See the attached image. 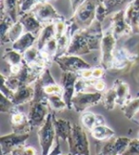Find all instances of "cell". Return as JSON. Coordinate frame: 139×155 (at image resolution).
Here are the masks:
<instances>
[{
  "instance_id": "f35d334b",
  "label": "cell",
  "mask_w": 139,
  "mask_h": 155,
  "mask_svg": "<svg viewBox=\"0 0 139 155\" xmlns=\"http://www.w3.org/2000/svg\"><path fill=\"white\" fill-rule=\"evenodd\" d=\"M54 27H55V38H60L66 32V28H67V20L59 19L54 22Z\"/></svg>"
},
{
  "instance_id": "d6986e66",
  "label": "cell",
  "mask_w": 139,
  "mask_h": 155,
  "mask_svg": "<svg viewBox=\"0 0 139 155\" xmlns=\"http://www.w3.org/2000/svg\"><path fill=\"white\" fill-rule=\"evenodd\" d=\"M134 58H136V55L130 53L127 49L120 48L115 50L114 53V58L112 63V68L115 69H122L123 67L127 66L130 61H134Z\"/></svg>"
},
{
  "instance_id": "2e32d148",
  "label": "cell",
  "mask_w": 139,
  "mask_h": 155,
  "mask_svg": "<svg viewBox=\"0 0 139 155\" xmlns=\"http://www.w3.org/2000/svg\"><path fill=\"white\" fill-rule=\"evenodd\" d=\"M34 98V87L31 85H24L17 89L14 92V95L11 102L16 106H19L25 104L32 103Z\"/></svg>"
},
{
  "instance_id": "d4e9b609",
  "label": "cell",
  "mask_w": 139,
  "mask_h": 155,
  "mask_svg": "<svg viewBox=\"0 0 139 155\" xmlns=\"http://www.w3.org/2000/svg\"><path fill=\"white\" fill-rule=\"evenodd\" d=\"M90 134H92V136L95 140L99 142L106 141L112 138V137L115 136V132L111 127H107L106 124H101V126L95 127L90 130Z\"/></svg>"
},
{
  "instance_id": "6da1fadb",
  "label": "cell",
  "mask_w": 139,
  "mask_h": 155,
  "mask_svg": "<svg viewBox=\"0 0 139 155\" xmlns=\"http://www.w3.org/2000/svg\"><path fill=\"white\" fill-rule=\"evenodd\" d=\"M104 32L102 29V22L94 20L90 27L80 30L71 38L67 55L82 56L88 55L93 51L100 50L101 41Z\"/></svg>"
},
{
  "instance_id": "7dc6e473",
  "label": "cell",
  "mask_w": 139,
  "mask_h": 155,
  "mask_svg": "<svg viewBox=\"0 0 139 155\" xmlns=\"http://www.w3.org/2000/svg\"><path fill=\"white\" fill-rule=\"evenodd\" d=\"M7 155H14L13 153H9V154H7Z\"/></svg>"
},
{
  "instance_id": "b9f144b4",
  "label": "cell",
  "mask_w": 139,
  "mask_h": 155,
  "mask_svg": "<svg viewBox=\"0 0 139 155\" xmlns=\"http://www.w3.org/2000/svg\"><path fill=\"white\" fill-rule=\"evenodd\" d=\"M76 75L80 78H84V79H93V69L89 68V69H84L79 71Z\"/></svg>"
},
{
  "instance_id": "8fae6325",
  "label": "cell",
  "mask_w": 139,
  "mask_h": 155,
  "mask_svg": "<svg viewBox=\"0 0 139 155\" xmlns=\"http://www.w3.org/2000/svg\"><path fill=\"white\" fill-rule=\"evenodd\" d=\"M29 137L30 134H18L14 132L1 136L0 137V145H1L2 154L7 155L13 152L15 148L24 146Z\"/></svg>"
},
{
  "instance_id": "f1b7e54d",
  "label": "cell",
  "mask_w": 139,
  "mask_h": 155,
  "mask_svg": "<svg viewBox=\"0 0 139 155\" xmlns=\"http://www.w3.org/2000/svg\"><path fill=\"white\" fill-rule=\"evenodd\" d=\"M121 110L127 119L132 120L139 111V97L129 101L126 104L121 106Z\"/></svg>"
},
{
  "instance_id": "d590c367",
  "label": "cell",
  "mask_w": 139,
  "mask_h": 155,
  "mask_svg": "<svg viewBox=\"0 0 139 155\" xmlns=\"http://www.w3.org/2000/svg\"><path fill=\"white\" fill-rule=\"evenodd\" d=\"M121 155H139V138L131 139L128 147Z\"/></svg>"
},
{
  "instance_id": "ab89813d",
  "label": "cell",
  "mask_w": 139,
  "mask_h": 155,
  "mask_svg": "<svg viewBox=\"0 0 139 155\" xmlns=\"http://www.w3.org/2000/svg\"><path fill=\"white\" fill-rule=\"evenodd\" d=\"M48 155H62L61 152V146H60V139L56 137V140L54 145L52 148V150L50 151V153Z\"/></svg>"
},
{
  "instance_id": "f546056e",
  "label": "cell",
  "mask_w": 139,
  "mask_h": 155,
  "mask_svg": "<svg viewBox=\"0 0 139 155\" xmlns=\"http://www.w3.org/2000/svg\"><path fill=\"white\" fill-rule=\"evenodd\" d=\"M48 102H49L50 107L53 111H62L66 108H68L67 104H66L65 101L62 98V95H51L48 96Z\"/></svg>"
},
{
  "instance_id": "7402d4cb",
  "label": "cell",
  "mask_w": 139,
  "mask_h": 155,
  "mask_svg": "<svg viewBox=\"0 0 139 155\" xmlns=\"http://www.w3.org/2000/svg\"><path fill=\"white\" fill-rule=\"evenodd\" d=\"M81 123L83 127L90 131L97 126L105 124V119L101 115H96L93 112H85L81 116Z\"/></svg>"
},
{
  "instance_id": "836d02e7",
  "label": "cell",
  "mask_w": 139,
  "mask_h": 155,
  "mask_svg": "<svg viewBox=\"0 0 139 155\" xmlns=\"http://www.w3.org/2000/svg\"><path fill=\"white\" fill-rule=\"evenodd\" d=\"M41 51L45 52L51 58H52L54 59V58H55L57 55V39L55 38H53L50 41H48L47 44L44 46V48Z\"/></svg>"
},
{
  "instance_id": "8992f818",
  "label": "cell",
  "mask_w": 139,
  "mask_h": 155,
  "mask_svg": "<svg viewBox=\"0 0 139 155\" xmlns=\"http://www.w3.org/2000/svg\"><path fill=\"white\" fill-rule=\"evenodd\" d=\"M30 109L28 113L29 121L33 127H40L50 113V104L48 99L41 101H33L30 103Z\"/></svg>"
},
{
  "instance_id": "4dcf8cb0",
  "label": "cell",
  "mask_w": 139,
  "mask_h": 155,
  "mask_svg": "<svg viewBox=\"0 0 139 155\" xmlns=\"http://www.w3.org/2000/svg\"><path fill=\"white\" fill-rule=\"evenodd\" d=\"M95 81V79H84V78L78 77L75 82V93L85 92L86 89L90 87H93Z\"/></svg>"
},
{
  "instance_id": "7a4b0ae2",
  "label": "cell",
  "mask_w": 139,
  "mask_h": 155,
  "mask_svg": "<svg viewBox=\"0 0 139 155\" xmlns=\"http://www.w3.org/2000/svg\"><path fill=\"white\" fill-rule=\"evenodd\" d=\"M38 141L41 147V154L48 155L56 140V132L53 124V113L50 112L45 122L38 128L37 131Z\"/></svg>"
},
{
  "instance_id": "7bdbcfd3",
  "label": "cell",
  "mask_w": 139,
  "mask_h": 155,
  "mask_svg": "<svg viewBox=\"0 0 139 155\" xmlns=\"http://www.w3.org/2000/svg\"><path fill=\"white\" fill-rule=\"evenodd\" d=\"M93 88L95 89L97 92H103L105 89H106V82L103 80H96Z\"/></svg>"
},
{
  "instance_id": "83f0119b",
  "label": "cell",
  "mask_w": 139,
  "mask_h": 155,
  "mask_svg": "<svg viewBox=\"0 0 139 155\" xmlns=\"http://www.w3.org/2000/svg\"><path fill=\"white\" fill-rule=\"evenodd\" d=\"M2 58L10 65V66L11 65L21 64L23 62V54L19 53L13 48H9V49H6V51L4 52Z\"/></svg>"
},
{
  "instance_id": "ee69618b",
  "label": "cell",
  "mask_w": 139,
  "mask_h": 155,
  "mask_svg": "<svg viewBox=\"0 0 139 155\" xmlns=\"http://www.w3.org/2000/svg\"><path fill=\"white\" fill-rule=\"evenodd\" d=\"M71 1V10H72V13H75V12L78 10V8L86 1V0H70Z\"/></svg>"
},
{
  "instance_id": "52a82bcc",
  "label": "cell",
  "mask_w": 139,
  "mask_h": 155,
  "mask_svg": "<svg viewBox=\"0 0 139 155\" xmlns=\"http://www.w3.org/2000/svg\"><path fill=\"white\" fill-rule=\"evenodd\" d=\"M55 61L59 68L61 69L63 72H71V73H78L79 71L84 69L92 68L90 65L81 58L79 56L74 55H65L55 57L53 59Z\"/></svg>"
},
{
  "instance_id": "e575fe53",
  "label": "cell",
  "mask_w": 139,
  "mask_h": 155,
  "mask_svg": "<svg viewBox=\"0 0 139 155\" xmlns=\"http://www.w3.org/2000/svg\"><path fill=\"white\" fill-rule=\"evenodd\" d=\"M37 4V0H19V15L31 12Z\"/></svg>"
},
{
  "instance_id": "bcb514c9",
  "label": "cell",
  "mask_w": 139,
  "mask_h": 155,
  "mask_svg": "<svg viewBox=\"0 0 139 155\" xmlns=\"http://www.w3.org/2000/svg\"><path fill=\"white\" fill-rule=\"evenodd\" d=\"M62 155H74V154H71V153L70 152V153H67V154H62Z\"/></svg>"
},
{
  "instance_id": "c3c4849f",
  "label": "cell",
  "mask_w": 139,
  "mask_h": 155,
  "mask_svg": "<svg viewBox=\"0 0 139 155\" xmlns=\"http://www.w3.org/2000/svg\"><path fill=\"white\" fill-rule=\"evenodd\" d=\"M138 138H139V132H138Z\"/></svg>"
},
{
  "instance_id": "484cf974",
  "label": "cell",
  "mask_w": 139,
  "mask_h": 155,
  "mask_svg": "<svg viewBox=\"0 0 139 155\" xmlns=\"http://www.w3.org/2000/svg\"><path fill=\"white\" fill-rule=\"evenodd\" d=\"M132 0H100L107 11V15H112L118 11L123 10L125 6H128Z\"/></svg>"
},
{
  "instance_id": "d6a6232c",
  "label": "cell",
  "mask_w": 139,
  "mask_h": 155,
  "mask_svg": "<svg viewBox=\"0 0 139 155\" xmlns=\"http://www.w3.org/2000/svg\"><path fill=\"white\" fill-rule=\"evenodd\" d=\"M14 21L8 15H5L0 17V33H1V39L6 37L11 27L14 25Z\"/></svg>"
},
{
  "instance_id": "8d00e7d4",
  "label": "cell",
  "mask_w": 139,
  "mask_h": 155,
  "mask_svg": "<svg viewBox=\"0 0 139 155\" xmlns=\"http://www.w3.org/2000/svg\"><path fill=\"white\" fill-rule=\"evenodd\" d=\"M11 153L14 155H37V151L33 147H28L25 145L15 148Z\"/></svg>"
},
{
  "instance_id": "3957f363",
  "label": "cell",
  "mask_w": 139,
  "mask_h": 155,
  "mask_svg": "<svg viewBox=\"0 0 139 155\" xmlns=\"http://www.w3.org/2000/svg\"><path fill=\"white\" fill-rule=\"evenodd\" d=\"M70 152L74 155H90V143L86 131L79 124H72L71 133L68 139Z\"/></svg>"
},
{
  "instance_id": "4fadbf2b",
  "label": "cell",
  "mask_w": 139,
  "mask_h": 155,
  "mask_svg": "<svg viewBox=\"0 0 139 155\" xmlns=\"http://www.w3.org/2000/svg\"><path fill=\"white\" fill-rule=\"evenodd\" d=\"M11 124L13 132L18 134H30L33 128L29 121L28 115H25L24 113L16 110L11 114Z\"/></svg>"
},
{
  "instance_id": "5b68a950",
  "label": "cell",
  "mask_w": 139,
  "mask_h": 155,
  "mask_svg": "<svg viewBox=\"0 0 139 155\" xmlns=\"http://www.w3.org/2000/svg\"><path fill=\"white\" fill-rule=\"evenodd\" d=\"M116 38L114 37L112 28L104 33L103 38L101 41L100 51V65L105 70H110L112 68L114 53H115Z\"/></svg>"
},
{
  "instance_id": "9a60e30c",
  "label": "cell",
  "mask_w": 139,
  "mask_h": 155,
  "mask_svg": "<svg viewBox=\"0 0 139 155\" xmlns=\"http://www.w3.org/2000/svg\"><path fill=\"white\" fill-rule=\"evenodd\" d=\"M19 20L25 29V32L33 33L35 35H39L42 29L44 28V25L37 19V17L33 12H28L21 15H19Z\"/></svg>"
},
{
  "instance_id": "cb8c5ba5",
  "label": "cell",
  "mask_w": 139,
  "mask_h": 155,
  "mask_svg": "<svg viewBox=\"0 0 139 155\" xmlns=\"http://www.w3.org/2000/svg\"><path fill=\"white\" fill-rule=\"evenodd\" d=\"M25 33V29L22 23L18 20L14 23V25L11 27L9 32L6 35V37L1 39V44H7V43H14L19 38L21 35Z\"/></svg>"
},
{
  "instance_id": "60d3db41",
  "label": "cell",
  "mask_w": 139,
  "mask_h": 155,
  "mask_svg": "<svg viewBox=\"0 0 139 155\" xmlns=\"http://www.w3.org/2000/svg\"><path fill=\"white\" fill-rule=\"evenodd\" d=\"M105 73V69L103 67H96L93 69V79L100 80L103 78Z\"/></svg>"
},
{
  "instance_id": "30bf717a",
  "label": "cell",
  "mask_w": 139,
  "mask_h": 155,
  "mask_svg": "<svg viewBox=\"0 0 139 155\" xmlns=\"http://www.w3.org/2000/svg\"><path fill=\"white\" fill-rule=\"evenodd\" d=\"M78 76L75 73L63 72L60 85L62 87V98L67 104L68 109H72L71 101L75 94V82Z\"/></svg>"
},
{
  "instance_id": "ba28073f",
  "label": "cell",
  "mask_w": 139,
  "mask_h": 155,
  "mask_svg": "<svg viewBox=\"0 0 139 155\" xmlns=\"http://www.w3.org/2000/svg\"><path fill=\"white\" fill-rule=\"evenodd\" d=\"M102 97L103 95L101 94V92L75 93L71 101L72 108L79 113L85 112L90 107L94 106L102 102Z\"/></svg>"
},
{
  "instance_id": "4316f807",
  "label": "cell",
  "mask_w": 139,
  "mask_h": 155,
  "mask_svg": "<svg viewBox=\"0 0 139 155\" xmlns=\"http://www.w3.org/2000/svg\"><path fill=\"white\" fill-rule=\"evenodd\" d=\"M102 104H103V106L107 110L111 111L115 108V105L117 104V94L114 86L109 89L105 94H103Z\"/></svg>"
},
{
  "instance_id": "74e56055",
  "label": "cell",
  "mask_w": 139,
  "mask_h": 155,
  "mask_svg": "<svg viewBox=\"0 0 139 155\" xmlns=\"http://www.w3.org/2000/svg\"><path fill=\"white\" fill-rule=\"evenodd\" d=\"M44 95L46 97L51 96V95H62V87L60 84H57V83H52V84L48 85L44 88Z\"/></svg>"
},
{
  "instance_id": "ffe728a7",
  "label": "cell",
  "mask_w": 139,
  "mask_h": 155,
  "mask_svg": "<svg viewBox=\"0 0 139 155\" xmlns=\"http://www.w3.org/2000/svg\"><path fill=\"white\" fill-rule=\"evenodd\" d=\"M8 15L14 22L19 19V0H1V16Z\"/></svg>"
},
{
  "instance_id": "e0dca14e",
  "label": "cell",
  "mask_w": 139,
  "mask_h": 155,
  "mask_svg": "<svg viewBox=\"0 0 139 155\" xmlns=\"http://www.w3.org/2000/svg\"><path fill=\"white\" fill-rule=\"evenodd\" d=\"M37 35H33V33L25 32L15 42L13 43L11 48L23 54L34 45V43L37 41Z\"/></svg>"
},
{
  "instance_id": "7c38bea8",
  "label": "cell",
  "mask_w": 139,
  "mask_h": 155,
  "mask_svg": "<svg viewBox=\"0 0 139 155\" xmlns=\"http://www.w3.org/2000/svg\"><path fill=\"white\" fill-rule=\"evenodd\" d=\"M112 19V30L116 39L129 35L130 34H132L131 29L127 23L125 18V10L118 11L114 13L111 16Z\"/></svg>"
},
{
  "instance_id": "603a6c76",
  "label": "cell",
  "mask_w": 139,
  "mask_h": 155,
  "mask_svg": "<svg viewBox=\"0 0 139 155\" xmlns=\"http://www.w3.org/2000/svg\"><path fill=\"white\" fill-rule=\"evenodd\" d=\"M53 38H55V27H54V23H50V24L45 25L42 29L37 38V41H36V47L39 50H42L48 41H50Z\"/></svg>"
},
{
  "instance_id": "5bb4252c",
  "label": "cell",
  "mask_w": 139,
  "mask_h": 155,
  "mask_svg": "<svg viewBox=\"0 0 139 155\" xmlns=\"http://www.w3.org/2000/svg\"><path fill=\"white\" fill-rule=\"evenodd\" d=\"M125 18L132 34H139V0H132L125 10Z\"/></svg>"
},
{
  "instance_id": "9c48e42d",
  "label": "cell",
  "mask_w": 139,
  "mask_h": 155,
  "mask_svg": "<svg viewBox=\"0 0 139 155\" xmlns=\"http://www.w3.org/2000/svg\"><path fill=\"white\" fill-rule=\"evenodd\" d=\"M37 17V19L44 26L50 23H54L56 20L63 19L64 16L60 15L53 6L49 2L39 3L31 11Z\"/></svg>"
},
{
  "instance_id": "277c9868",
  "label": "cell",
  "mask_w": 139,
  "mask_h": 155,
  "mask_svg": "<svg viewBox=\"0 0 139 155\" xmlns=\"http://www.w3.org/2000/svg\"><path fill=\"white\" fill-rule=\"evenodd\" d=\"M100 0H86L72 15L74 20L80 30L90 27L96 19V9Z\"/></svg>"
},
{
  "instance_id": "1f68e13d",
  "label": "cell",
  "mask_w": 139,
  "mask_h": 155,
  "mask_svg": "<svg viewBox=\"0 0 139 155\" xmlns=\"http://www.w3.org/2000/svg\"><path fill=\"white\" fill-rule=\"evenodd\" d=\"M16 107L17 106L11 102V100H10L1 93V95H0V112L2 113L14 112L15 111Z\"/></svg>"
},
{
  "instance_id": "f6af8a7d",
  "label": "cell",
  "mask_w": 139,
  "mask_h": 155,
  "mask_svg": "<svg viewBox=\"0 0 139 155\" xmlns=\"http://www.w3.org/2000/svg\"><path fill=\"white\" fill-rule=\"evenodd\" d=\"M22 69V63L21 64H16V65H11L10 66V73L11 75H17Z\"/></svg>"
},
{
  "instance_id": "ac0fdd59",
  "label": "cell",
  "mask_w": 139,
  "mask_h": 155,
  "mask_svg": "<svg viewBox=\"0 0 139 155\" xmlns=\"http://www.w3.org/2000/svg\"><path fill=\"white\" fill-rule=\"evenodd\" d=\"M53 124L57 138L61 141H68L72 129V124L71 122L65 119H57L53 114Z\"/></svg>"
},
{
  "instance_id": "681fc988",
  "label": "cell",
  "mask_w": 139,
  "mask_h": 155,
  "mask_svg": "<svg viewBox=\"0 0 139 155\" xmlns=\"http://www.w3.org/2000/svg\"><path fill=\"white\" fill-rule=\"evenodd\" d=\"M2 155H4V154H2Z\"/></svg>"
},
{
  "instance_id": "44dd1931",
  "label": "cell",
  "mask_w": 139,
  "mask_h": 155,
  "mask_svg": "<svg viewBox=\"0 0 139 155\" xmlns=\"http://www.w3.org/2000/svg\"><path fill=\"white\" fill-rule=\"evenodd\" d=\"M113 86L115 88L117 94V104L123 106L129 101H131L130 87L128 83L120 80H116Z\"/></svg>"
}]
</instances>
